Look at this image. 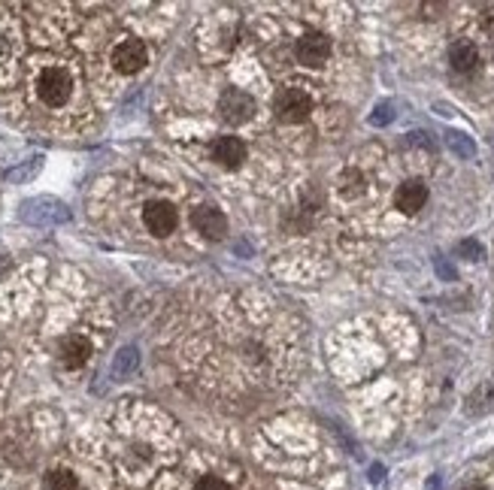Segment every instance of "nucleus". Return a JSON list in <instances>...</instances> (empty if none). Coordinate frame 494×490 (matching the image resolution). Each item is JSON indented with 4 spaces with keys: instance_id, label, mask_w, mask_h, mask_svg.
<instances>
[{
    "instance_id": "1",
    "label": "nucleus",
    "mask_w": 494,
    "mask_h": 490,
    "mask_svg": "<svg viewBox=\"0 0 494 490\" xmlns=\"http://www.w3.org/2000/svg\"><path fill=\"white\" fill-rule=\"evenodd\" d=\"M77 79L67 64H46L34 76V94L46 109H64L73 100Z\"/></svg>"
},
{
    "instance_id": "2",
    "label": "nucleus",
    "mask_w": 494,
    "mask_h": 490,
    "mask_svg": "<svg viewBox=\"0 0 494 490\" xmlns=\"http://www.w3.org/2000/svg\"><path fill=\"white\" fill-rule=\"evenodd\" d=\"M273 112L279 122L286 125H301L310 118L312 112V97L304 92V88H282L273 100Z\"/></svg>"
},
{
    "instance_id": "3",
    "label": "nucleus",
    "mask_w": 494,
    "mask_h": 490,
    "mask_svg": "<svg viewBox=\"0 0 494 490\" xmlns=\"http://www.w3.org/2000/svg\"><path fill=\"white\" fill-rule=\"evenodd\" d=\"M109 61L118 73L131 76V73H140L149 64V49L143 40H122L116 49H112Z\"/></svg>"
},
{
    "instance_id": "4",
    "label": "nucleus",
    "mask_w": 494,
    "mask_h": 490,
    "mask_svg": "<svg viewBox=\"0 0 494 490\" xmlns=\"http://www.w3.org/2000/svg\"><path fill=\"white\" fill-rule=\"evenodd\" d=\"M297 61L304 67H321L331 58V36L321 31H306L301 40H297Z\"/></svg>"
},
{
    "instance_id": "5",
    "label": "nucleus",
    "mask_w": 494,
    "mask_h": 490,
    "mask_svg": "<svg viewBox=\"0 0 494 490\" xmlns=\"http://www.w3.org/2000/svg\"><path fill=\"white\" fill-rule=\"evenodd\" d=\"M88 360H92V342H88V336L70 333L58 342V364H61L64 369L77 373V369L85 366Z\"/></svg>"
},
{
    "instance_id": "6",
    "label": "nucleus",
    "mask_w": 494,
    "mask_h": 490,
    "mask_svg": "<svg viewBox=\"0 0 494 490\" xmlns=\"http://www.w3.org/2000/svg\"><path fill=\"white\" fill-rule=\"evenodd\" d=\"M143 224L149 233H155V237H167V233L176 230L179 215L167 200H152V203H146V209H143Z\"/></svg>"
},
{
    "instance_id": "7",
    "label": "nucleus",
    "mask_w": 494,
    "mask_h": 490,
    "mask_svg": "<svg viewBox=\"0 0 494 490\" xmlns=\"http://www.w3.org/2000/svg\"><path fill=\"white\" fill-rule=\"evenodd\" d=\"M219 112L228 125H243V122H249L252 112H255V100L246 92H239V88H231V92L222 94Z\"/></svg>"
},
{
    "instance_id": "8",
    "label": "nucleus",
    "mask_w": 494,
    "mask_h": 490,
    "mask_svg": "<svg viewBox=\"0 0 494 490\" xmlns=\"http://www.w3.org/2000/svg\"><path fill=\"white\" fill-rule=\"evenodd\" d=\"M191 224H194V230H198L200 237L213 239V243H219V239H224V233H228V218H224L219 209H213V206L194 209Z\"/></svg>"
},
{
    "instance_id": "9",
    "label": "nucleus",
    "mask_w": 494,
    "mask_h": 490,
    "mask_svg": "<svg viewBox=\"0 0 494 490\" xmlns=\"http://www.w3.org/2000/svg\"><path fill=\"white\" fill-rule=\"evenodd\" d=\"M425 203H428V185L422 182V179H407L398 194H394V206L401 209L403 215H416L418 209H425Z\"/></svg>"
},
{
    "instance_id": "10",
    "label": "nucleus",
    "mask_w": 494,
    "mask_h": 490,
    "mask_svg": "<svg viewBox=\"0 0 494 490\" xmlns=\"http://www.w3.org/2000/svg\"><path fill=\"white\" fill-rule=\"evenodd\" d=\"M449 64H452L455 73H476L479 67V49L474 46L470 40H455L452 46H449Z\"/></svg>"
},
{
    "instance_id": "11",
    "label": "nucleus",
    "mask_w": 494,
    "mask_h": 490,
    "mask_svg": "<svg viewBox=\"0 0 494 490\" xmlns=\"http://www.w3.org/2000/svg\"><path fill=\"white\" fill-rule=\"evenodd\" d=\"M213 157L222 164V167H228V170L239 167V164H243V157H246L243 140H237V137H219V140L213 142Z\"/></svg>"
},
{
    "instance_id": "12",
    "label": "nucleus",
    "mask_w": 494,
    "mask_h": 490,
    "mask_svg": "<svg viewBox=\"0 0 494 490\" xmlns=\"http://www.w3.org/2000/svg\"><path fill=\"white\" fill-rule=\"evenodd\" d=\"M43 490H79V478L73 470H64V466H55L43 475Z\"/></svg>"
},
{
    "instance_id": "13",
    "label": "nucleus",
    "mask_w": 494,
    "mask_h": 490,
    "mask_svg": "<svg viewBox=\"0 0 494 490\" xmlns=\"http://www.w3.org/2000/svg\"><path fill=\"white\" fill-rule=\"evenodd\" d=\"M340 191L346 194V197H358V194L364 191V176L358 170H349L340 176Z\"/></svg>"
},
{
    "instance_id": "14",
    "label": "nucleus",
    "mask_w": 494,
    "mask_h": 490,
    "mask_svg": "<svg viewBox=\"0 0 494 490\" xmlns=\"http://www.w3.org/2000/svg\"><path fill=\"white\" fill-rule=\"evenodd\" d=\"M194 490H231V487H228V481L215 478V475H207V478L198 481V487H194Z\"/></svg>"
},
{
    "instance_id": "15",
    "label": "nucleus",
    "mask_w": 494,
    "mask_h": 490,
    "mask_svg": "<svg viewBox=\"0 0 494 490\" xmlns=\"http://www.w3.org/2000/svg\"><path fill=\"white\" fill-rule=\"evenodd\" d=\"M464 490H485V485H467Z\"/></svg>"
}]
</instances>
